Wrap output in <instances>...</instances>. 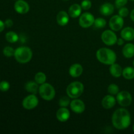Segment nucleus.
Wrapping results in <instances>:
<instances>
[{
  "mask_svg": "<svg viewBox=\"0 0 134 134\" xmlns=\"http://www.w3.org/2000/svg\"><path fill=\"white\" fill-rule=\"evenodd\" d=\"M112 124L116 129L120 130L128 128L131 124V115L129 111L124 108L116 109L113 114Z\"/></svg>",
  "mask_w": 134,
  "mask_h": 134,
  "instance_id": "nucleus-1",
  "label": "nucleus"
},
{
  "mask_svg": "<svg viewBox=\"0 0 134 134\" xmlns=\"http://www.w3.org/2000/svg\"><path fill=\"white\" fill-rule=\"evenodd\" d=\"M96 58L102 64L111 65L116 62V54L110 48H101L97 51Z\"/></svg>",
  "mask_w": 134,
  "mask_h": 134,
  "instance_id": "nucleus-2",
  "label": "nucleus"
},
{
  "mask_svg": "<svg viewBox=\"0 0 134 134\" xmlns=\"http://www.w3.org/2000/svg\"><path fill=\"white\" fill-rule=\"evenodd\" d=\"M14 56L18 63L26 64L31 61L33 52L30 47H20L15 49Z\"/></svg>",
  "mask_w": 134,
  "mask_h": 134,
  "instance_id": "nucleus-3",
  "label": "nucleus"
},
{
  "mask_svg": "<svg viewBox=\"0 0 134 134\" xmlns=\"http://www.w3.org/2000/svg\"><path fill=\"white\" fill-rule=\"evenodd\" d=\"M84 92V85L82 82L75 81L68 86L66 92L68 96L72 99L78 98L81 96Z\"/></svg>",
  "mask_w": 134,
  "mask_h": 134,
  "instance_id": "nucleus-4",
  "label": "nucleus"
},
{
  "mask_svg": "<svg viewBox=\"0 0 134 134\" xmlns=\"http://www.w3.org/2000/svg\"><path fill=\"white\" fill-rule=\"evenodd\" d=\"M39 93L40 96L46 101L52 100L56 95V91L53 86L47 82H44L39 86Z\"/></svg>",
  "mask_w": 134,
  "mask_h": 134,
  "instance_id": "nucleus-5",
  "label": "nucleus"
},
{
  "mask_svg": "<svg viewBox=\"0 0 134 134\" xmlns=\"http://www.w3.org/2000/svg\"><path fill=\"white\" fill-rule=\"evenodd\" d=\"M102 40L104 44L107 46H113L117 41V36L112 30H107L103 31L102 34Z\"/></svg>",
  "mask_w": 134,
  "mask_h": 134,
  "instance_id": "nucleus-6",
  "label": "nucleus"
},
{
  "mask_svg": "<svg viewBox=\"0 0 134 134\" xmlns=\"http://www.w3.org/2000/svg\"><path fill=\"white\" fill-rule=\"evenodd\" d=\"M116 102L122 107H128L132 102V96L128 91L119 92L116 95Z\"/></svg>",
  "mask_w": 134,
  "mask_h": 134,
  "instance_id": "nucleus-7",
  "label": "nucleus"
},
{
  "mask_svg": "<svg viewBox=\"0 0 134 134\" xmlns=\"http://www.w3.org/2000/svg\"><path fill=\"white\" fill-rule=\"evenodd\" d=\"M39 104V99L35 94H30L22 101V106L25 109L31 110L35 109Z\"/></svg>",
  "mask_w": 134,
  "mask_h": 134,
  "instance_id": "nucleus-8",
  "label": "nucleus"
},
{
  "mask_svg": "<svg viewBox=\"0 0 134 134\" xmlns=\"http://www.w3.org/2000/svg\"><path fill=\"white\" fill-rule=\"evenodd\" d=\"M95 18L94 15L90 13H85L80 16L79 23L83 28H88L92 26L94 23Z\"/></svg>",
  "mask_w": 134,
  "mask_h": 134,
  "instance_id": "nucleus-9",
  "label": "nucleus"
},
{
  "mask_svg": "<svg viewBox=\"0 0 134 134\" xmlns=\"http://www.w3.org/2000/svg\"><path fill=\"white\" fill-rule=\"evenodd\" d=\"M124 21L122 16L117 15L113 16L109 20V27L114 31H119L122 30L124 26Z\"/></svg>",
  "mask_w": 134,
  "mask_h": 134,
  "instance_id": "nucleus-10",
  "label": "nucleus"
},
{
  "mask_svg": "<svg viewBox=\"0 0 134 134\" xmlns=\"http://www.w3.org/2000/svg\"><path fill=\"white\" fill-rule=\"evenodd\" d=\"M71 109L77 114H81L85 111V103L82 102L81 99H73V100L70 103Z\"/></svg>",
  "mask_w": 134,
  "mask_h": 134,
  "instance_id": "nucleus-11",
  "label": "nucleus"
},
{
  "mask_svg": "<svg viewBox=\"0 0 134 134\" xmlns=\"http://www.w3.org/2000/svg\"><path fill=\"white\" fill-rule=\"evenodd\" d=\"M14 10L19 14H26L30 10V5L24 0H17L14 5Z\"/></svg>",
  "mask_w": 134,
  "mask_h": 134,
  "instance_id": "nucleus-12",
  "label": "nucleus"
},
{
  "mask_svg": "<svg viewBox=\"0 0 134 134\" xmlns=\"http://www.w3.org/2000/svg\"><path fill=\"white\" fill-rule=\"evenodd\" d=\"M56 116L58 120L64 122L69 120L70 117V112L66 107H61L57 111Z\"/></svg>",
  "mask_w": 134,
  "mask_h": 134,
  "instance_id": "nucleus-13",
  "label": "nucleus"
},
{
  "mask_svg": "<svg viewBox=\"0 0 134 134\" xmlns=\"http://www.w3.org/2000/svg\"><path fill=\"white\" fill-rule=\"evenodd\" d=\"M116 99L113 95L109 94L105 96L104 98L102 99V105L103 107L105 109H112L116 104Z\"/></svg>",
  "mask_w": 134,
  "mask_h": 134,
  "instance_id": "nucleus-14",
  "label": "nucleus"
},
{
  "mask_svg": "<svg viewBox=\"0 0 134 134\" xmlns=\"http://www.w3.org/2000/svg\"><path fill=\"white\" fill-rule=\"evenodd\" d=\"M69 15L65 10H61L56 16V22L60 26H65L69 23Z\"/></svg>",
  "mask_w": 134,
  "mask_h": 134,
  "instance_id": "nucleus-15",
  "label": "nucleus"
},
{
  "mask_svg": "<svg viewBox=\"0 0 134 134\" xmlns=\"http://www.w3.org/2000/svg\"><path fill=\"white\" fill-rule=\"evenodd\" d=\"M115 10V7L110 3H105L102 4L99 8V12L103 16H109L113 14Z\"/></svg>",
  "mask_w": 134,
  "mask_h": 134,
  "instance_id": "nucleus-16",
  "label": "nucleus"
},
{
  "mask_svg": "<svg viewBox=\"0 0 134 134\" xmlns=\"http://www.w3.org/2000/svg\"><path fill=\"white\" fill-rule=\"evenodd\" d=\"M69 75L72 77L77 78L80 77L83 73V68L80 64H74L71 65L69 70Z\"/></svg>",
  "mask_w": 134,
  "mask_h": 134,
  "instance_id": "nucleus-17",
  "label": "nucleus"
},
{
  "mask_svg": "<svg viewBox=\"0 0 134 134\" xmlns=\"http://www.w3.org/2000/svg\"><path fill=\"white\" fill-rule=\"evenodd\" d=\"M120 35L122 39L127 41L134 40V29L132 27H124L122 30Z\"/></svg>",
  "mask_w": 134,
  "mask_h": 134,
  "instance_id": "nucleus-18",
  "label": "nucleus"
},
{
  "mask_svg": "<svg viewBox=\"0 0 134 134\" xmlns=\"http://www.w3.org/2000/svg\"><path fill=\"white\" fill-rule=\"evenodd\" d=\"M82 7H81V5H79L77 3L73 4L70 6L69 8V10H68V14H69V16L71 18H76L77 17L80 16L82 13Z\"/></svg>",
  "mask_w": 134,
  "mask_h": 134,
  "instance_id": "nucleus-19",
  "label": "nucleus"
},
{
  "mask_svg": "<svg viewBox=\"0 0 134 134\" xmlns=\"http://www.w3.org/2000/svg\"><path fill=\"white\" fill-rule=\"evenodd\" d=\"M25 89H26V90L27 92L30 93L31 94H35L36 95L37 93L39 92V84L37 83L35 81H28L25 85Z\"/></svg>",
  "mask_w": 134,
  "mask_h": 134,
  "instance_id": "nucleus-20",
  "label": "nucleus"
},
{
  "mask_svg": "<svg viewBox=\"0 0 134 134\" xmlns=\"http://www.w3.org/2000/svg\"><path fill=\"white\" fill-rule=\"evenodd\" d=\"M122 68L119 64L114 63L112 65H111L109 68L110 73L113 77L115 78H119L120 76L122 75Z\"/></svg>",
  "mask_w": 134,
  "mask_h": 134,
  "instance_id": "nucleus-21",
  "label": "nucleus"
},
{
  "mask_svg": "<svg viewBox=\"0 0 134 134\" xmlns=\"http://www.w3.org/2000/svg\"><path fill=\"white\" fill-rule=\"evenodd\" d=\"M122 54L126 58H131L134 56V44L128 43L122 48Z\"/></svg>",
  "mask_w": 134,
  "mask_h": 134,
  "instance_id": "nucleus-22",
  "label": "nucleus"
},
{
  "mask_svg": "<svg viewBox=\"0 0 134 134\" xmlns=\"http://www.w3.org/2000/svg\"><path fill=\"white\" fill-rule=\"evenodd\" d=\"M122 76L124 79L132 80L134 79V68L126 67L122 70Z\"/></svg>",
  "mask_w": 134,
  "mask_h": 134,
  "instance_id": "nucleus-23",
  "label": "nucleus"
},
{
  "mask_svg": "<svg viewBox=\"0 0 134 134\" xmlns=\"http://www.w3.org/2000/svg\"><path fill=\"white\" fill-rule=\"evenodd\" d=\"M5 39L9 43H14L18 41L19 37L16 33L14 32V31H9L5 35Z\"/></svg>",
  "mask_w": 134,
  "mask_h": 134,
  "instance_id": "nucleus-24",
  "label": "nucleus"
},
{
  "mask_svg": "<svg viewBox=\"0 0 134 134\" xmlns=\"http://www.w3.org/2000/svg\"><path fill=\"white\" fill-rule=\"evenodd\" d=\"M35 82L39 85H42V84L46 82L47 81V76L43 72H38L35 74V78H34Z\"/></svg>",
  "mask_w": 134,
  "mask_h": 134,
  "instance_id": "nucleus-25",
  "label": "nucleus"
},
{
  "mask_svg": "<svg viewBox=\"0 0 134 134\" xmlns=\"http://www.w3.org/2000/svg\"><path fill=\"white\" fill-rule=\"evenodd\" d=\"M106 24H107V22H106L105 20L103 18H96L95 20H94V25L96 28H103L104 27H105Z\"/></svg>",
  "mask_w": 134,
  "mask_h": 134,
  "instance_id": "nucleus-26",
  "label": "nucleus"
},
{
  "mask_svg": "<svg viewBox=\"0 0 134 134\" xmlns=\"http://www.w3.org/2000/svg\"><path fill=\"white\" fill-rule=\"evenodd\" d=\"M107 91H108L109 94L111 95H117L118 93L119 92V87L116 84H111L109 85L108 88H107Z\"/></svg>",
  "mask_w": 134,
  "mask_h": 134,
  "instance_id": "nucleus-27",
  "label": "nucleus"
},
{
  "mask_svg": "<svg viewBox=\"0 0 134 134\" xmlns=\"http://www.w3.org/2000/svg\"><path fill=\"white\" fill-rule=\"evenodd\" d=\"M69 97L68 96H64L61 98L59 100V105L61 107H67L68 105H70L71 101L69 99Z\"/></svg>",
  "mask_w": 134,
  "mask_h": 134,
  "instance_id": "nucleus-28",
  "label": "nucleus"
},
{
  "mask_svg": "<svg viewBox=\"0 0 134 134\" xmlns=\"http://www.w3.org/2000/svg\"><path fill=\"white\" fill-rule=\"evenodd\" d=\"M15 50L11 47H5L3 50V53L6 57H11L14 56Z\"/></svg>",
  "mask_w": 134,
  "mask_h": 134,
  "instance_id": "nucleus-29",
  "label": "nucleus"
},
{
  "mask_svg": "<svg viewBox=\"0 0 134 134\" xmlns=\"http://www.w3.org/2000/svg\"><path fill=\"white\" fill-rule=\"evenodd\" d=\"M81 6L83 10H89L92 7V2L90 0H82Z\"/></svg>",
  "mask_w": 134,
  "mask_h": 134,
  "instance_id": "nucleus-30",
  "label": "nucleus"
},
{
  "mask_svg": "<svg viewBox=\"0 0 134 134\" xmlns=\"http://www.w3.org/2000/svg\"><path fill=\"white\" fill-rule=\"evenodd\" d=\"M10 88V84L6 81L0 82V90L1 92H7Z\"/></svg>",
  "mask_w": 134,
  "mask_h": 134,
  "instance_id": "nucleus-31",
  "label": "nucleus"
},
{
  "mask_svg": "<svg viewBox=\"0 0 134 134\" xmlns=\"http://www.w3.org/2000/svg\"><path fill=\"white\" fill-rule=\"evenodd\" d=\"M128 14H129V10H128V9L127 7H122L119 9V15H120V16H122V18H124V17L128 16Z\"/></svg>",
  "mask_w": 134,
  "mask_h": 134,
  "instance_id": "nucleus-32",
  "label": "nucleus"
},
{
  "mask_svg": "<svg viewBox=\"0 0 134 134\" xmlns=\"http://www.w3.org/2000/svg\"><path fill=\"white\" fill-rule=\"evenodd\" d=\"M128 0H115V7L119 9L120 8L122 7H124L128 3Z\"/></svg>",
  "mask_w": 134,
  "mask_h": 134,
  "instance_id": "nucleus-33",
  "label": "nucleus"
},
{
  "mask_svg": "<svg viewBox=\"0 0 134 134\" xmlns=\"http://www.w3.org/2000/svg\"><path fill=\"white\" fill-rule=\"evenodd\" d=\"M5 26L7 27H10L13 26V21L11 19H7L5 22Z\"/></svg>",
  "mask_w": 134,
  "mask_h": 134,
  "instance_id": "nucleus-34",
  "label": "nucleus"
},
{
  "mask_svg": "<svg viewBox=\"0 0 134 134\" xmlns=\"http://www.w3.org/2000/svg\"><path fill=\"white\" fill-rule=\"evenodd\" d=\"M124 43V39H122V38H119V39H117V41H116V44L119 46L123 45Z\"/></svg>",
  "mask_w": 134,
  "mask_h": 134,
  "instance_id": "nucleus-35",
  "label": "nucleus"
},
{
  "mask_svg": "<svg viewBox=\"0 0 134 134\" xmlns=\"http://www.w3.org/2000/svg\"><path fill=\"white\" fill-rule=\"evenodd\" d=\"M5 27V22H3L2 20H0V32H2L4 30Z\"/></svg>",
  "mask_w": 134,
  "mask_h": 134,
  "instance_id": "nucleus-36",
  "label": "nucleus"
},
{
  "mask_svg": "<svg viewBox=\"0 0 134 134\" xmlns=\"http://www.w3.org/2000/svg\"><path fill=\"white\" fill-rule=\"evenodd\" d=\"M130 18L132 21L134 22V9L131 11L130 13Z\"/></svg>",
  "mask_w": 134,
  "mask_h": 134,
  "instance_id": "nucleus-37",
  "label": "nucleus"
},
{
  "mask_svg": "<svg viewBox=\"0 0 134 134\" xmlns=\"http://www.w3.org/2000/svg\"><path fill=\"white\" fill-rule=\"evenodd\" d=\"M133 132H134V124H133Z\"/></svg>",
  "mask_w": 134,
  "mask_h": 134,
  "instance_id": "nucleus-38",
  "label": "nucleus"
},
{
  "mask_svg": "<svg viewBox=\"0 0 134 134\" xmlns=\"http://www.w3.org/2000/svg\"><path fill=\"white\" fill-rule=\"evenodd\" d=\"M63 1H69V0H63Z\"/></svg>",
  "mask_w": 134,
  "mask_h": 134,
  "instance_id": "nucleus-39",
  "label": "nucleus"
},
{
  "mask_svg": "<svg viewBox=\"0 0 134 134\" xmlns=\"http://www.w3.org/2000/svg\"><path fill=\"white\" fill-rule=\"evenodd\" d=\"M133 67H134V60H133Z\"/></svg>",
  "mask_w": 134,
  "mask_h": 134,
  "instance_id": "nucleus-40",
  "label": "nucleus"
},
{
  "mask_svg": "<svg viewBox=\"0 0 134 134\" xmlns=\"http://www.w3.org/2000/svg\"><path fill=\"white\" fill-rule=\"evenodd\" d=\"M130 1H134V0H130Z\"/></svg>",
  "mask_w": 134,
  "mask_h": 134,
  "instance_id": "nucleus-41",
  "label": "nucleus"
}]
</instances>
